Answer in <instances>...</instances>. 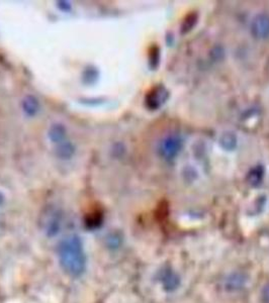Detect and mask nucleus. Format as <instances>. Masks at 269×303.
<instances>
[{"mask_svg":"<svg viewBox=\"0 0 269 303\" xmlns=\"http://www.w3.org/2000/svg\"><path fill=\"white\" fill-rule=\"evenodd\" d=\"M58 257L62 269L72 277H79L86 270V255L79 237L69 236L59 243Z\"/></svg>","mask_w":269,"mask_h":303,"instance_id":"f257e3e1","label":"nucleus"},{"mask_svg":"<svg viewBox=\"0 0 269 303\" xmlns=\"http://www.w3.org/2000/svg\"><path fill=\"white\" fill-rule=\"evenodd\" d=\"M160 281L163 285V288L168 291L172 292L176 290L180 285V277L177 273L172 268H165L160 274Z\"/></svg>","mask_w":269,"mask_h":303,"instance_id":"f03ea898","label":"nucleus"},{"mask_svg":"<svg viewBox=\"0 0 269 303\" xmlns=\"http://www.w3.org/2000/svg\"><path fill=\"white\" fill-rule=\"evenodd\" d=\"M252 30L258 37H267L269 35L268 15H259L256 17L252 26Z\"/></svg>","mask_w":269,"mask_h":303,"instance_id":"7ed1b4c3","label":"nucleus"},{"mask_svg":"<svg viewBox=\"0 0 269 303\" xmlns=\"http://www.w3.org/2000/svg\"><path fill=\"white\" fill-rule=\"evenodd\" d=\"M246 284V277L243 273L235 272L229 275L226 279L225 287L229 291H238Z\"/></svg>","mask_w":269,"mask_h":303,"instance_id":"20e7f679","label":"nucleus"},{"mask_svg":"<svg viewBox=\"0 0 269 303\" xmlns=\"http://www.w3.org/2000/svg\"><path fill=\"white\" fill-rule=\"evenodd\" d=\"M180 140L175 138H168L166 139L160 148V151L162 152L163 157L165 158H173L178 151H180Z\"/></svg>","mask_w":269,"mask_h":303,"instance_id":"39448f33","label":"nucleus"},{"mask_svg":"<svg viewBox=\"0 0 269 303\" xmlns=\"http://www.w3.org/2000/svg\"><path fill=\"white\" fill-rule=\"evenodd\" d=\"M48 135L53 143H60L66 137V128L61 123H55L50 127Z\"/></svg>","mask_w":269,"mask_h":303,"instance_id":"423d86ee","label":"nucleus"},{"mask_svg":"<svg viewBox=\"0 0 269 303\" xmlns=\"http://www.w3.org/2000/svg\"><path fill=\"white\" fill-rule=\"evenodd\" d=\"M23 108L26 115H28L29 117L35 116L40 109V104L38 99L33 96H27L23 100Z\"/></svg>","mask_w":269,"mask_h":303,"instance_id":"0eeeda50","label":"nucleus"},{"mask_svg":"<svg viewBox=\"0 0 269 303\" xmlns=\"http://www.w3.org/2000/svg\"><path fill=\"white\" fill-rule=\"evenodd\" d=\"M74 152H75V149L71 143H65V144H62L58 148L57 155L60 159L68 160L74 155Z\"/></svg>","mask_w":269,"mask_h":303,"instance_id":"6e6552de","label":"nucleus"},{"mask_svg":"<svg viewBox=\"0 0 269 303\" xmlns=\"http://www.w3.org/2000/svg\"><path fill=\"white\" fill-rule=\"evenodd\" d=\"M261 300L263 301V303H269V283L262 288Z\"/></svg>","mask_w":269,"mask_h":303,"instance_id":"1a4fd4ad","label":"nucleus"},{"mask_svg":"<svg viewBox=\"0 0 269 303\" xmlns=\"http://www.w3.org/2000/svg\"><path fill=\"white\" fill-rule=\"evenodd\" d=\"M3 201H4V196H3V194L0 192V205L3 203Z\"/></svg>","mask_w":269,"mask_h":303,"instance_id":"9d476101","label":"nucleus"}]
</instances>
